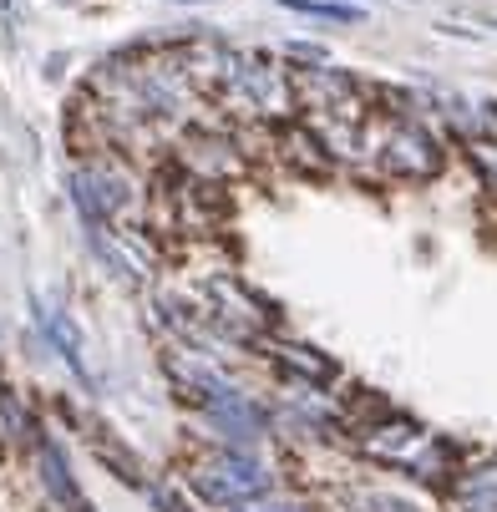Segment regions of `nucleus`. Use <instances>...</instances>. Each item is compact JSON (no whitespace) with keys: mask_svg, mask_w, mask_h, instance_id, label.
<instances>
[{"mask_svg":"<svg viewBox=\"0 0 497 512\" xmlns=\"http://www.w3.org/2000/svg\"><path fill=\"white\" fill-rule=\"evenodd\" d=\"M264 512H295V507H264Z\"/></svg>","mask_w":497,"mask_h":512,"instance_id":"obj_14","label":"nucleus"},{"mask_svg":"<svg viewBox=\"0 0 497 512\" xmlns=\"http://www.w3.org/2000/svg\"><path fill=\"white\" fill-rule=\"evenodd\" d=\"M487 117H497V102H492V107H487Z\"/></svg>","mask_w":497,"mask_h":512,"instance_id":"obj_15","label":"nucleus"},{"mask_svg":"<svg viewBox=\"0 0 497 512\" xmlns=\"http://www.w3.org/2000/svg\"><path fill=\"white\" fill-rule=\"evenodd\" d=\"M279 360L290 365V371L310 376V381H330V376H335V365L320 360V355H310V345H279Z\"/></svg>","mask_w":497,"mask_h":512,"instance_id":"obj_11","label":"nucleus"},{"mask_svg":"<svg viewBox=\"0 0 497 512\" xmlns=\"http://www.w3.org/2000/svg\"><path fill=\"white\" fill-rule=\"evenodd\" d=\"M457 497L467 512H497V467H477L457 482Z\"/></svg>","mask_w":497,"mask_h":512,"instance_id":"obj_10","label":"nucleus"},{"mask_svg":"<svg viewBox=\"0 0 497 512\" xmlns=\"http://www.w3.org/2000/svg\"><path fill=\"white\" fill-rule=\"evenodd\" d=\"M381 163H386V173H396V178L426 183V178L442 173L447 153H442V142L426 132L421 122H396V127H386V137H381Z\"/></svg>","mask_w":497,"mask_h":512,"instance_id":"obj_3","label":"nucleus"},{"mask_svg":"<svg viewBox=\"0 0 497 512\" xmlns=\"http://www.w3.org/2000/svg\"><path fill=\"white\" fill-rule=\"evenodd\" d=\"M472 163L492 178V188H497V137H487V142H472Z\"/></svg>","mask_w":497,"mask_h":512,"instance_id":"obj_13","label":"nucleus"},{"mask_svg":"<svg viewBox=\"0 0 497 512\" xmlns=\"http://www.w3.org/2000/svg\"><path fill=\"white\" fill-rule=\"evenodd\" d=\"M284 6L300 11V16H320V21H345V26L361 21V11H355V6H335V0H284Z\"/></svg>","mask_w":497,"mask_h":512,"instance_id":"obj_12","label":"nucleus"},{"mask_svg":"<svg viewBox=\"0 0 497 512\" xmlns=\"http://www.w3.org/2000/svg\"><path fill=\"white\" fill-rule=\"evenodd\" d=\"M208 295L219 300V310H213V320H224V325H234V335H259L264 325H269V310L254 300V295H244V289L234 284V279H213L208 284Z\"/></svg>","mask_w":497,"mask_h":512,"instance_id":"obj_6","label":"nucleus"},{"mask_svg":"<svg viewBox=\"0 0 497 512\" xmlns=\"http://www.w3.org/2000/svg\"><path fill=\"white\" fill-rule=\"evenodd\" d=\"M219 97L234 112H290V66H274L269 56H244L229 51L224 77H219Z\"/></svg>","mask_w":497,"mask_h":512,"instance_id":"obj_1","label":"nucleus"},{"mask_svg":"<svg viewBox=\"0 0 497 512\" xmlns=\"http://www.w3.org/2000/svg\"><path fill=\"white\" fill-rule=\"evenodd\" d=\"M36 457H41V482H46V492H51L61 507H71V512H87L82 487H77V477H71V467H66V457H61V447L51 442V436H41V442H36Z\"/></svg>","mask_w":497,"mask_h":512,"instance_id":"obj_7","label":"nucleus"},{"mask_svg":"<svg viewBox=\"0 0 497 512\" xmlns=\"http://www.w3.org/2000/svg\"><path fill=\"white\" fill-rule=\"evenodd\" d=\"M178 168L188 173V178H203V183H234L239 173H244V148H234L229 137H219V132H188V137H178Z\"/></svg>","mask_w":497,"mask_h":512,"instance_id":"obj_5","label":"nucleus"},{"mask_svg":"<svg viewBox=\"0 0 497 512\" xmlns=\"http://www.w3.org/2000/svg\"><path fill=\"white\" fill-rule=\"evenodd\" d=\"M290 102L305 107L310 117H361L355 82L335 66H290Z\"/></svg>","mask_w":497,"mask_h":512,"instance_id":"obj_2","label":"nucleus"},{"mask_svg":"<svg viewBox=\"0 0 497 512\" xmlns=\"http://www.w3.org/2000/svg\"><path fill=\"white\" fill-rule=\"evenodd\" d=\"M87 512H92V507H87Z\"/></svg>","mask_w":497,"mask_h":512,"instance_id":"obj_16","label":"nucleus"},{"mask_svg":"<svg viewBox=\"0 0 497 512\" xmlns=\"http://www.w3.org/2000/svg\"><path fill=\"white\" fill-rule=\"evenodd\" d=\"M41 330L51 335V345L61 350V360L77 371L82 381H87V360H82V335H77V325H71L61 310H41Z\"/></svg>","mask_w":497,"mask_h":512,"instance_id":"obj_9","label":"nucleus"},{"mask_svg":"<svg viewBox=\"0 0 497 512\" xmlns=\"http://www.w3.org/2000/svg\"><path fill=\"white\" fill-rule=\"evenodd\" d=\"M274 487V477L249 462V457H224V462H213V467H198L193 472V492L213 507H239V502H254Z\"/></svg>","mask_w":497,"mask_h":512,"instance_id":"obj_4","label":"nucleus"},{"mask_svg":"<svg viewBox=\"0 0 497 512\" xmlns=\"http://www.w3.org/2000/svg\"><path fill=\"white\" fill-rule=\"evenodd\" d=\"M279 158L290 168H300V173H325L330 168V153L320 148V137L310 127H284L279 132Z\"/></svg>","mask_w":497,"mask_h":512,"instance_id":"obj_8","label":"nucleus"}]
</instances>
